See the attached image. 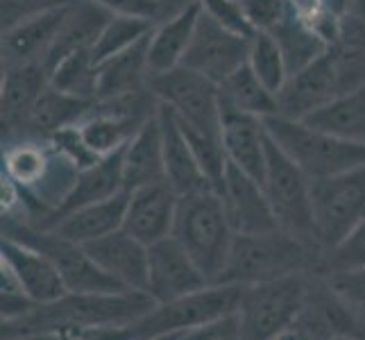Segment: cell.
Here are the masks:
<instances>
[{
	"label": "cell",
	"mask_w": 365,
	"mask_h": 340,
	"mask_svg": "<svg viewBox=\"0 0 365 340\" xmlns=\"http://www.w3.org/2000/svg\"><path fill=\"white\" fill-rule=\"evenodd\" d=\"M247 66L255 71L257 78L266 84L274 96L284 89L286 80L291 78L282 48H279V43H277L274 36L268 34V32H255V34H252Z\"/></svg>",
	"instance_id": "d6a6232c"
},
{
	"label": "cell",
	"mask_w": 365,
	"mask_h": 340,
	"mask_svg": "<svg viewBox=\"0 0 365 340\" xmlns=\"http://www.w3.org/2000/svg\"><path fill=\"white\" fill-rule=\"evenodd\" d=\"M150 91L166 107L182 128L220 134V91L218 84L200 73L178 66L150 78Z\"/></svg>",
	"instance_id": "30bf717a"
},
{
	"label": "cell",
	"mask_w": 365,
	"mask_h": 340,
	"mask_svg": "<svg viewBox=\"0 0 365 340\" xmlns=\"http://www.w3.org/2000/svg\"><path fill=\"white\" fill-rule=\"evenodd\" d=\"M311 209L318 245L327 254L365 218V166L311 180Z\"/></svg>",
	"instance_id": "9c48e42d"
},
{
	"label": "cell",
	"mask_w": 365,
	"mask_h": 340,
	"mask_svg": "<svg viewBox=\"0 0 365 340\" xmlns=\"http://www.w3.org/2000/svg\"><path fill=\"white\" fill-rule=\"evenodd\" d=\"M166 182L163 166V134L159 113L138 130L132 141L123 148V186L134 191L138 186Z\"/></svg>",
	"instance_id": "d4e9b609"
},
{
	"label": "cell",
	"mask_w": 365,
	"mask_h": 340,
	"mask_svg": "<svg viewBox=\"0 0 365 340\" xmlns=\"http://www.w3.org/2000/svg\"><path fill=\"white\" fill-rule=\"evenodd\" d=\"M170 236L195 261L207 282L216 284L236 238L220 195L216 191L182 195Z\"/></svg>",
	"instance_id": "277c9868"
},
{
	"label": "cell",
	"mask_w": 365,
	"mask_h": 340,
	"mask_svg": "<svg viewBox=\"0 0 365 340\" xmlns=\"http://www.w3.org/2000/svg\"><path fill=\"white\" fill-rule=\"evenodd\" d=\"M159 123L163 134V166H166V182L173 186V191L182 195L216 191L209 177L205 175L202 166L193 153L191 143L175 120L173 113L166 107H159Z\"/></svg>",
	"instance_id": "7402d4cb"
},
{
	"label": "cell",
	"mask_w": 365,
	"mask_h": 340,
	"mask_svg": "<svg viewBox=\"0 0 365 340\" xmlns=\"http://www.w3.org/2000/svg\"><path fill=\"white\" fill-rule=\"evenodd\" d=\"M114 16H134L159 23L161 21V0H91Z\"/></svg>",
	"instance_id": "ab89813d"
},
{
	"label": "cell",
	"mask_w": 365,
	"mask_h": 340,
	"mask_svg": "<svg viewBox=\"0 0 365 340\" xmlns=\"http://www.w3.org/2000/svg\"><path fill=\"white\" fill-rule=\"evenodd\" d=\"M89 257L98 263V268L120 286L130 291H143L148 288V245L138 238L118 230L109 236L98 238L84 245Z\"/></svg>",
	"instance_id": "ffe728a7"
},
{
	"label": "cell",
	"mask_w": 365,
	"mask_h": 340,
	"mask_svg": "<svg viewBox=\"0 0 365 340\" xmlns=\"http://www.w3.org/2000/svg\"><path fill=\"white\" fill-rule=\"evenodd\" d=\"M329 340H351V338H343V336H341V338H329Z\"/></svg>",
	"instance_id": "bcb514c9"
},
{
	"label": "cell",
	"mask_w": 365,
	"mask_h": 340,
	"mask_svg": "<svg viewBox=\"0 0 365 340\" xmlns=\"http://www.w3.org/2000/svg\"><path fill=\"white\" fill-rule=\"evenodd\" d=\"M68 7L50 9L43 14L25 19L11 28L3 30V41H0V59L3 66L11 64H43L50 48L57 41L68 16Z\"/></svg>",
	"instance_id": "d6986e66"
},
{
	"label": "cell",
	"mask_w": 365,
	"mask_h": 340,
	"mask_svg": "<svg viewBox=\"0 0 365 340\" xmlns=\"http://www.w3.org/2000/svg\"><path fill=\"white\" fill-rule=\"evenodd\" d=\"M111 16L114 14H109L107 9L91 3V0H78V3H73L64 25H61L57 41L53 43L48 57L43 59L46 71L50 73L61 59L75 53V50L93 48L100 32H103Z\"/></svg>",
	"instance_id": "484cf974"
},
{
	"label": "cell",
	"mask_w": 365,
	"mask_h": 340,
	"mask_svg": "<svg viewBox=\"0 0 365 340\" xmlns=\"http://www.w3.org/2000/svg\"><path fill=\"white\" fill-rule=\"evenodd\" d=\"M91 105H93L91 100H82L78 96L64 93L50 84L32 111L28 134L53 136L59 130L73 128V125H78L82 120V116L89 111Z\"/></svg>",
	"instance_id": "4dcf8cb0"
},
{
	"label": "cell",
	"mask_w": 365,
	"mask_h": 340,
	"mask_svg": "<svg viewBox=\"0 0 365 340\" xmlns=\"http://www.w3.org/2000/svg\"><path fill=\"white\" fill-rule=\"evenodd\" d=\"M218 91H220V103L225 107L245 111L259 118H268L279 113L277 96L257 78L255 71L247 64L232 73L222 84H218Z\"/></svg>",
	"instance_id": "f1b7e54d"
},
{
	"label": "cell",
	"mask_w": 365,
	"mask_h": 340,
	"mask_svg": "<svg viewBox=\"0 0 365 340\" xmlns=\"http://www.w3.org/2000/svg\"><path fill=\"white\" fill-rule=\"evenodd\" d=\"M274 340H311V338H309L304 331H302L297 324H295L293 329H288L286 334H282L279 338H274Z\"/></svg>",
	"instance_id": "b9f144b4"
},
{
	"label": "cell",
	"mask_w": 365,
	"mask_h": 340,
	"mask_svg": "<svg viewBox=\"0 0 365 340\" xmlns=\"http://www.w3.org/2000/svg\"><path fill=\"white\" fill-rule=\"evenodd\" d=\"M3 172L21 188L25 205L39 207L46 218L66 200L80 168L50 136L23 134L3 138Z\"/></svg>",
	"instance_id": "7a4b0ae2"
},
{
	"label": "cell",
	"mask_w": 365,
	"mask_h": 340,
	"mask_svg": "<svg viewBox=\"0 0 365 340\" xmlns=\"http://www.w3.org/2000/svg\"><path fill=\"white\" fill-rule=\"evenodd\" d=\"M311 274L243 286L236 316L243 340H274L297 324L309 295Z\"/></svg>",
	"instance_id": "8992f818"
},
{
	"label": "cell",
	"mask_w": 365,
	"mask_h": 340,
	"mask_svg": "<svg viewBox=\"0 0 365 340\" xmlns=\"http://www.w3.org/2000/svg\"><path fill=\"white\" fill-rule=\"evenodd\" d=\"M365 270V218L354 227L345 241L329 249L322 259V272L329 274H345V272H361Z\"/></svg>",
	"instance_id": "e575fe53"
},
{
	"label": "cell",
	"mask_w": 365,
	"mask_h": 340,
	"mask_svg": "<svg viewBox=\"0 0 365 340\" xmlns=\"http://www.w3.org/2000/svg\"><path fill=\"white\" fill-rule=\"evenodd\" d=\"M327 7L343 16V14H347V9H349V0H327Z\"/></svg>",
	"instance_id": "7bdbcfd3"
},
{
	"label": "cell",
	"mask_w": 365,
	"mask_h": 340,
	"mask_svg": "<svg viewBox=\"0 0 365 340\" xmlns=\"http://www.w3.org/2000/svg\"><path fill=\"white\" fill-rule=\"evenodd\" d=\"M128 197H130V191H120L114 197L86 205L78 211L68 213V216H64L59 222L50 227V230H43V232H55L57 236L68 238V241L80 243V245L93 243L98 238L123 230Z\"/></svg>",
	"instance_id": "cb8c5ba5"
},
{
	"label": "cell",
	"mask_w": 365,
	"mask_h": 340,
	"mask_svg": "<svg viewBox=\"0 0 365 340\" xmlns=\"http://www.w3.org/2000/svg\"><path fill=\"white\" fill-rule=\"evenodd\" d=\"M245 19L255 32H272L295 9L291 0H241Z\"/></svg>",
	"instance_id": "d590c367"
},
{
	"label": "cell",
	"mask_w": 365,
	"mask_h": 340,
	"mask_svg": "<svg viewBox=\"0 0 365 340\" xmlns=\"http://www.w3.org/2000/svg\"><path fill=\"white\" fill-rule=\"evenodd\" d=\"M304 123L343 141L365 145V84L334 98L307 116Z\"/></svg>",
	"instance_id": "83f0119b"
},
{
	"label": "cell",
	"mask_w": 365,
	"mask_h": 340,
	"mask_svg": "<svg viewBox=\"0 0 365 340\" xmlns=\"http://www.w3.org/2000/svg\"><path fill=\"white\" fill-rule=\"evenodd\" d=\"M349 14L365 19V0H349Z\"/></svg>",
	"instance_id": "ee69618b"
},
{
	"label": "cell",
	"mask_w": 365,
	"mask_h": 340,
	"mask_svg": "<svg viewBox=\"0 0 365 340\" xmlns=\"http://www.w3.org/2000/svg\"><path fill=\"white\" fill-rule=\"evenodd\" d=\"M220 136L227 161L252 175L257 182H263L270 141L263 118L222 105Z\"/></svg>",
	"instance_id": "ac0fdd59"
},
{
	"label": "cell",
	"mask_w": 365,
	"mask_h": 340,
	"mask_svg": "<svg viewBox=\"0 0 365 340\" xmlns=\"http://www.w3.org/2000/svg\"><path fill=\"white\" fill-rule=\"evenodd\" d=\"M193 0H161V21L168 19L173 14H178V11H182L186 5H191Z\"/></svg>",
	"instance_id": "60d3db41"
},
{
	"label": "cell",
	"mask_w": 365,
	"mask_h": 340,
	"mask_svg": "<svg viewBox=\"0 0 365 340\" xmlns=\"http://www.w3.org/2000/svg\"><path fill=\"white\" fill-rule=\"evenodd\" d=\"M243 286L236 284H211L202 291L184 295L180 299L163 302L143 318L130 324L134 340H157L166 336H178L211 320L236 313L241 302Z\"/></svg>",
	"instance_id": "52a82bcc"
},
{
	"label": "cell",
	"mask_w": 365,
	"mask_h": 340,
	"mask_svg": "<svg viewBox=\"0 0 365 340\" xmlns=\"http://www.w3.org/2000/svg\"><path fill=\"white\" fill-rule=\"evenodd\" d=\"M150 36V34H148ZM148 36L132 48L109 57L98 64V98L107 100L125 96L132 91H141L150 84L148 66Z\"/></svg>",
	"instance_id": "4316f807"
},
{
	"label": "cell",
	"mask_w": 365,
	"mask_h": 340,
	"mask_svg": "<svg viewBox=\"0 0 365 340\" xmlns=\"http://www.w3.org/2000/svg\"><path fill=\"white\" fill-rule=\"evenodd\" d=\"M324 252L302 243L284 230L236 236L230 261L216 284L252 286L291 274H320Z\"/></svg>",
	"instance_id": "3957f363"
},
{
	"label": "cell",
	"mask_w": 365,
	"mask_h": 340,
	"mask_svg": "<svg viewBox=\"0 0 365 340\" xmlns=\"http://www.w3.org/2000/svg\"><path fill=\"white\" fill-rule=\"evenodd\" d=\"M202 9V14L213 19L216 23L225 25L234 32H241L245 36H252L255 30L245 19V11L241 7V0H195Z\"/></svg>",
	"instance_id": "8d00e7d4"
},
{
	"label": "cell",
	"mask_w": 365,
	"mask_h": 340,
	"mask_svg": "<svg viewBox=\"0 0 365 340\" xmlns=\"http://www.w3.org/2000/svg\"><path fill=\"white\" fill-rule=\"evenodd\" d=\"M341 93H345V84L329 48H327V53H322L316 61H311L309 66L293 73L286 80L284 89L277 93L279 116L304 120Z\"/></svg>",
	"instance_id": "7c38bea8"
},
{
	"label": "cell",
	"mask_w": 365,
	"mask_h": 340,
	"mask_svg": "<svg viewBox=\"0 0 365 340\" xmlns=\"http://www.w3.org/2000/svg\"><path fill=\"white\" fill-rule=\"evenodd\" d=\"M182 334H178V336H166V338H157V340H178Z\"/></svg>",
	"instance_id": "f6af8a7d"
},
{
	"label": "cell",
	"mask_w": 365,
	"mask_h": 340,
	"mask_svg": "<svg viewBox=\"0 0 365 340\" xmlns=\"http://www.w3.org/2000/svg\"><path fill=\"white\" fill-rule=\"evenodd\" d=\"M50 84L64 93L96 103V98H98V59L93 55V48L75 50V53L66 55L53 71H50Z\"/></svg>",
	"instance_id": "1f68e13d"
},
{
	"label": "cell",
	"mask_w": 365,
	"mask_h": 340,
	"mask_svg": "<svg viewBox=\"0 0 365 340\" xmlns=\"http://www.w3.org/2000/svg\"><path fill=\"white\" fill-rule=\"evenodd\" d=\"M125 191L123 186V150L100 159L93 166L80 170L78 180H75L71 193L55 211H50L46 218H41L36 225V230H50L55 222H59L68 213L78 211L86 205L100 202V200L114 197L116 193Z\"/></svg>",
	"instance_id": "44dd1931"
},
{
	"label": "cell",
	"mask_w": 365,
	"mask_h": 340,
	"mask_svg": "<svg viewBox=\"0 0 365 340\" xmlns=\"http://www.w3.org/2000/svg\"><path fill=\"white\" fill-rule=\"evenodd\" d=\"M50 86V73L43 64L3 66L0 82V120L3 138L28 134L32 111Z\"/></svg>",
	"instance_id": "9a60e30c"
},
{
	"label": "cell",
	"mask_w": 365,
	"mask_h": 340,
	"mask_svg": "<svg viewBox=\"0 0 365 340\" xmlns=\"http://www.w3.org/2000/svg\"><path fill=\"white\" fill-rule=\"evenodd\" d=\"M180 195L168 182H155L130 191L123 230L143 245H155L173 234Z\"/></svg>",
	"instance_id": "2e32d148"
},
{
	"label": "cell",
	"mask_w": 365,
	"mask_h": 340,
	"mask_svg": "<svg viewBox=\"0 0 365 340\" xmlns=\"http://www.w3.org/2000/svg\"><path fill=\"white\" fill-rule=\"evenodd\" d=\"M218 195L236 236H255L279 230L261 182L234 163H227Z\"/></svg>",
	"instance_id": "5bb4252c"
},
{
	"label": "cell",
	"mask_w": 365,
	"mask_h": 340,
	"mask_svg": "<svg viewBox=\"0 0 365 340\" xmlns=\"http://www.w3.org/2000/svg\"><path fill=\"white\" fill-rule=\"evenodd\" d=\"M155 23L145 19H134V16H111L107 25L100 32L98 41L93 46V55L100 61L114 57L123 50L132 48L134 43L143 41L145 36L153 32Z\"/></svg>",
	"instance_id": "836d02e7"
},
{
	"label": "cell",
	"mask_w": 365,
	"mask_h": 340,
	"mask_svg": "<svg viewBox=\"0 0 365 340\" xmlns=\"http://www.w3.org/2000/svg\"><path fill=\"white\" fill-rule=\"evenodd\" d=\"M263 193L279 230L299 238L302 243L320 249L313 227L311 209V180L295 161L288 159L272 138L268 141L266 172H263ZM322 252V249H320Z\"/></svg>",
	"instance_id": "ba28073f"
},
{
	"label": "cell",
	"mask_w": 365,
	"mask_h": 340,
	"mask_svg": "<svg viewBox=\"0 0 365 340\" xmlns=\"http://www.w3.org/2000/svg\"><path fill=\"white\" fill-rule=\"evenodd\" d=\"M200 14H202V11H200V5L193 0L191 5H186L182 11H178V14L155 23L153 32L148 36L150 78L182 66L184 55H186V50L191 46V39L195 34Z\"/></svg>",
	"instance_id": "603a6c76"
},
{
	"label": "cell",
	"mask_w": 365,
	"mask_h": 340,
	"mask_svg": "<svg viewBox=\"0 0 365 340\" xmlns=\"http://www.w3.org/2000/svg\"><path fill=\"white\" fill-rule=\"evenodd\" d=\"M78 0H0V19H3V30L11 28L30 16L43 14L50 9L68 7Z\"/></svg>",
	"instance_id": "74e56055"
},
{
	"label": "cell",
	"mask_w": 365,
	"mask_h": 340,
	"mask_svg": "<svg viewBox=\"0 0 365 340\" xmlns=\"http://www.w3.org/2000/svg\"><path fill=\"white\" fill-rule=\"evenodd\" d=\"M250 41L252 36L234 32L207 14H200L195 34L184 55L182 66L200 73L211 82L222 84L232 73L247 64Z\"/></svg>",
	"instance_id": "8fae6325"
},
{
	"label": "cell",
	"mask_w": 365,
	"mask_h": 340,
	"mask_svg": "<svg viewBox=\"0 0 365 340\" xmlns=\"http://www.w3.org/2000/svg\"><path fill=\"white\" fill-rule=\"evenodd\" d=\"M0 266L11 272V277L21 286L23 295L34 304H48L68 293L55 263L43 252L25 245L14 238L3 236L0 245Z\"/></svg>",
	"instance_id": "e0dca14e"
},
{
	"label": "cell",
	"mask_w": 365,
	"mask_h": 340,
	"mask_svg": "<svg viewBox=\"0 0 365 340\" xmlns=\"http://www.w3.org/2000/svg\"><path fill=\"white\" fill-rule=\"evenodd\" d=\"M157 302L143 291L66 293L48 304H34L23 316L3 320V340L32 334H78L86 329L128 326L153 311Z\"/></svg>",
	"instance_id": "6da1fadb"
},
{
	"label": "cell",
	"mask_w": 365,
	"mask_h": 340,
	"mask_svg": "<svg viewBox=\"0 0 365 340\" xmlns=\"http://www.w3.org/2000/svg\"><path fill=\"white\" fill-rule=\"evenodd\" d=\"M263 123L268 136L288 159L309 175V180L331 177L365 166V145L343 141L318 128H311L304 120H293L279 113L263 118Z\"/></svg>",
	"instance_id": "5b68a950"
},
{
	"label": "cell",
	"mask_w": 365,
	"mask_h": 340,
	"mask_svg": "<svg viewBox=\"0 0 365 340\" xmlns=\"http://www.w3.org/2000/svg\"><path fill=\"white\" fill-rule=\"evenodd\" d=\"M178 340H243L241 322H238L236 313H230V316H222L202 326L184 331Z\"/></svg>",
	"instance_id": "f35d334b"
},
{
	"label": "cell",
	"mask_w": 365,
	"mask_h": 340,
	"mask_svg": "<svg viewBox=\"0 0 365 340\" xmlns=\"http://www.w3.org/2000/svg\"><path fill=\"white\" fill-rule=\"evenodd\" d=\"M211 286L207 277L186 254V249L173 236L148 247V288L145 293L157 304L180 299Z\"/></svg>",
	"instance_id": "4fadbf2b"
},
{
	"label": "cell",
	"mask_w": 365,
	"mask_h": 340,
	"mask_svg": "<svg viewBox=\"0 0 365 340\" xmlns=\"http://www.w3.org/2000/svg\"><path fill=\"white\" fill-rule=\"evenodd\" d=\"M270 34L277 39V43H279L291 75L309 66L311 61H316L322 53H327V48H329V43L299 16L297 9H293Z\"/></svg>",
	"instance_id": "f546056e"
}]
</instances>
